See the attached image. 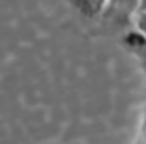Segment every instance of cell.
<instances>
[{
	"label": "cell",
	"mask_w": 146,
	"mask_h": 144,
	"mask_svg": "<svg viewBox=\"0 0 146 144\" xmlns=\"http://www.w3.org/2000/svg\"><path fill=\"white\" fill-rule=\"evenodd\" d=\"M72 7L85 18H98L107 13L111 0H70Z\"/></svg>",
	"instance_id": "cell-1"
},
{
	"label": "cell",
	"mask_w": 146,
	"mask_h": 144,
	"mask_svg": "<svg viewBox=\"0 0 146 144\" xmlns=\"http://www.w3.org/2000/svg\"><path fill=\"white\" fill-rule=\"evenodd\" d=\"M126 44L131 50V54L135 55L141 70L146 74V35H143V33H139L135 30V32H131L126 37Z\"/></svg>",
	"instance_id": "cell-2"
},
{
	"label": "cell",
	"mask_w": 146,
	"mask_h": 144,
	"mask_svg": "<svg viewBox=\"0 0 146 144\" xmlns=\"http://www.w3.org/2000/svg\"><path fill=\"white\" fill-rule=\"evenodd\" d=\"M137 6H139V0H111V6L107 9V13H115L117 17L131 20L137 11Z\"/></svg>",
	"instance_id": "cell-3"
},
{
	"label": "cell",
	"mask_w": 146,
	"mask_h": 144,
	"mask_svg": "<svg viewBox=\"0 0 146 144\" xmlns=\"http://www.w3.org/2000/svg\"><path fill=\"white\" fill-rule=\"evenodd\" d=\"M131 22H133V28H135L137 32L146 35V7H141V9L135 11Z\"/></svg>",
	"instance_id": "cell-4"
},
{
	"label": "cell",
	"mask_w": 146,
	"mask_h": 144,
	"mask_svg": "<svg viewBox=\"0 0 146 144\" xmlns=\"http://www.w3.org/2000/svg\"><path fill=\"white\" fill-rule=\"evenodd\" d=\"M141 7H146V0H139V6H137V9H141Z\"/></svg>",
	"instance_id": "cell-5"
},
{
	"label": "cell",
	"mask_w": 146,
	"mask_h": 144,
	"mask_svg": "<svg viewBox=\"0 0 146 144\" xmlns=\"http://www.w3.org/2000/svg\"><path fill=\"white\" fill-rule=\"evenodd\" d=\"M144 144H146V142H144Z\"/></svg>",
	"instance_id": "cell-6"
}]
</instances>
